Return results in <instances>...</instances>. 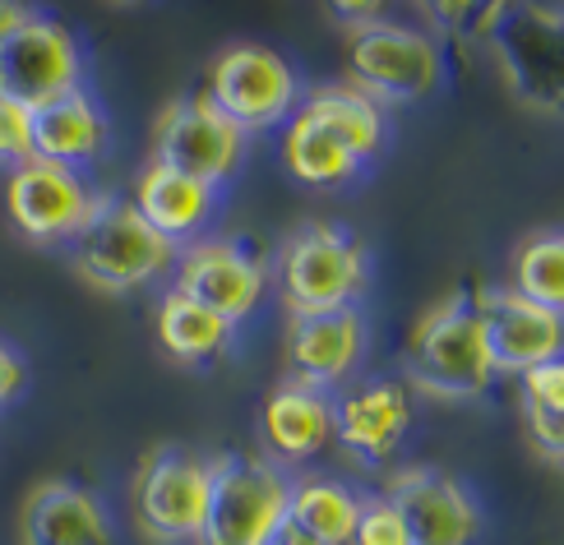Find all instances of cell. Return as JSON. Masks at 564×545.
I'll return each instance as SVG.
<instances>
[{
  "label": "cell",
  "instance_id": "28",
  "mask_svg": "<svg viewBox=\"0 0 564 545\" xmlns=\"http://www.w3.org/2000/svg\"><path fill=\"white\" fill-rule=\"evenodd\" d=\"M33 157V111L0 98V167H23Z\"/></svg>",
  "mask_w": 564,
  "mask_h": 545
},
{
  "label": "cell",
  "instance_id": "11",
  "mask_svg": "<svg viewBox=\"0 0 564 545\" xmlns=\"http://www.w3.org/2000/svg\"><path fill=\"white\" fill-rule=\"evenodd\" d=\"M84 84V52L61 19L33 14L0 42V98L19 107H42Z\"/></svg>",
  "mask_w": 564,
  "mask_h": 545
},
{
  "label": "cell",
  "instance_id": "21",
  "mask_svg": "<svg viewBox=\"0 0 564 545\" xmlns=\"http://www.w3.org/2000/svg\"><path fill=\"white\" fill-rule=\"evenodd\" d=\"M282 167H288L292 181L311 185V189H334L347 185L351 176H361V162L343 139L319 126L315 116H305L296 107V116L282 126Z\"/></svg>",
  "mask_w": 564,
  "mask_h": 545
},
{
  "label": "cell",
  "instance_id": "12",
  "mask_svg": "<svg viewBox=\"0 0 564 545\" xmlns=\"http://www.w3.org/2000/svg\"><path fill=\"white\" fill-rule=\"evenodd\" d=\"M384 500L403 523L408 545H477L486 517L473 490L440 467H403L389 477Z\"/></svg>",
  "mask_w": 564,
  "mask_h": 545
},
{
  "label": "cell",
  "instance_id": "2",
  "mask_svg": "<svg viewBox=\"0 0 564 545\" xmlns=\"http://www.w3.org/2000/svg\"><path fill=\"white\" fill-rule=\"evenodd\" d=\"M273 282L288 315H324L357 305L370 287V250L351 227L305 222L273 254Z\"/></svg>",
  "mask_w": 564,
  "mask_h": 545
},
{
  "label": "cell",
  "instance_id": "10",
  "mask_svg": "<svg viewBox=\"0 0 564 545\" xmlns=\"http://www.w3.org/2000/svg\"><path fill=\"white\" fill-rule=\"evenodd\" d=\"M241 153H246V134L231 126L227 116H218L204 92L172 98L153 126V162L158 167L204 181L214 189L241 167Z\"/></svg>",
  "mask_w": 564,
  "mask_h": 545
},
{
  "label": "cell",
  "instance_id": "30",
  "mask_svg": "<svg viewBox=\"0 0 564 545\" xmlns=\"http://www.w3.org/2000/svg\"><path fill=\"white\" fill-rule=\"evenodd\" d=\"M19 393H23V361H19V351L0 342V407H10Z\"/></svg>",
  "mask_w": 564,
  "mask_h": 545
},
{
  "label": "cell",
  "instance_id": "15",
  "mask_svg": "<svg viewBox=\"0 0 564 545\" xmlns=\"http://www.w3.org/2000/svg\"><path fill=\"white\" fill-rule=\"evenodd\" d=\"M288 384L328 393L361 366L366 357V319L357 305L347 310H324V315H296L288 324Z\"/></svg>",
  "mask_w": 564,
  "mask_h": 545
},
{
  "label": "cell",
  "instance_id": "32",
  "mask_svg": "<svg viewBox=\"0 0 564 545\" xmlns=\"http://www.w3.org/2000/svg\"><path fill=\"white\" fill-rule=\"evenodd\" d=\"M23 19H29V6H10V0H0V42H6Z\"/></svg>",
  "mask_w": 564,
  "mask_h": 545
},
{
  "label": "cell",
  "instance_id": "8",
  "mask_svg": "<svg viewBox=\"0 0 564 545\" xmlns=\"http://www.w3.org/2000/svg\"><path fill=\"white\" fill-rule=\"evenodd\" d=\"M172 292L191 296L223 324H246L264 305L269 259L246 236H208V241L181 246L172 269Z\"/></svg>",
  "mask_w": 564,
  "mask_h": 545
},
{
  "label": "cell",
  "instance_id": "3",
  "mask_svg": "<svg viewBox=\"0 0 564 545\" xmlns=\"http://www.w3.org/2000/svg\"><path fill=\"white\" fill-rule=\"evenodd\" d=\"M181 246H172L167 236H158L144 218L134 212L130 199L102 195L93 218L84 222V231L69 241V259H75V273L98 292H134L149 287L162 273L176 269Z\"/></svg>",
  "mask_w": 564,
  "mask_h": 545
},
{
  "label": "cell",
  "instance_id": "7",
  "mask_svg": "<svg viewBox=\"0 0 564 545\" xmlns=\"http://www.w3.org/2000/svg\"><path fill=\"white\" fill-rule=\"evenodd\" d=\"M505 84L532 111H560L564 98V10L560 6H500L486 33Z\"/></svg>",
  "mask_w": 564,
  "mask_h": 545
},
{
  "label": "cell",
  "instance_id": "9",
  "mask_svg": "<svg viewBox=\"0 0 564 545\" xmlns=\"http://www.w3.org/2000/svg\"><path fill=\"white\" fill-rule=\"evenodd\" d=\"M208 509V458L185 448H162L144 458L130 486L134 527L153 545H191Z\"/></svg>",
  "mask_w": 564,
  "mask_h": 545
},
{
  "label": "cell",
  "instance_id": "27",
  "mask_svg": "<svg viewBox=\"0 0 564 545\" xmlns=\"http://www.w3.org/2000/svg\"><path fill=\"white\" fill-rule=\"evenodd\" d=\"M347 545H408L403 523H398V513L384 494H361V517Z\"/></svg>",
  "mask_w": 564,
  "mask_h": 545
},
{
  "label": "cell",
  "instance_id": "19",
  "mask_svg": "<svg viewBox=\"0 0 564 545\" xmlns=\"http://www.w3.org/2000/svg\"><path fill=\"white\" fill-rule=\"evenodd\" d=\"M130 204L158 236H167L172 246H185V241H195V236L208 227V218L218 212V189L149 162L144 176L134 181Z\"/></svg>",
  "mask_w": 564,
  "mask_h": 545
},
{
  "label": "cell",
  "instance_id": "18",
  "mask_svg": "<svg viewBox=\"0 0 564 545\" xmlns=\"http://www.w3.org/2000/svg\"><path fill=\"white\" fill-rule=\"evenodd\" d=\"M102 149H107V116L84 84L33 107V157L37 162L84 172L88 162L102 157Z\"/></svg>",
  "mask_w": 564,
  "mask_h": 545
},
{
  "label": "cell",
  "instance_id": "13",
  "mask_svg": "<svg viewBox=\"0 0 564 545\" xmlns=\"http://www.w3.org/2000/svg\"><path fill=\"white\" fill-rule=\"evenodd\" d=\"M98 199L102 195H93L84 172H69V167L37 162V157L14 167L10 189H6L14 227L37 246L75 241V236L84 231V222L93 218V208H98Z\"/></svg>",
  "mask_w": 564,
  "mask_h": 545
},
{
  "label": "cell",
  "instance_id": "17",
  "mask_svg": "<svg viewBox=\"0 0 564 545\" xmlns=\"http://www.w3.org/2000/svg\"><path fill=\"white\" fill-rule=\"evenodd\" d=\"M23 545H111V513L75 481H42L19 513Z\"/></svg>",
  "mask_w": 564,
  "mask_h": 545
},
{
  "label": "cell",
  "instance_id": "24",
  "mask_svg": "<svg viewBox=\"0 0 564 545\" xmlns=\"http://www.w3.org/2000/svg\"><path fill=\"white\" fill-rule=\"evenodd\" d=\"M301 111L334 130L343 144L357 153L361 167L380 157V149H384V107H375L361 88H351L343 79L338 84H319L311 98L301 102Z\"/></svg>",
  "mask_w": 564,
  "mask_h": 545
},
{
  "label": "cell",
  "instance_id": "4",
  "mask_svg": "<svg viewBox=\"0 0 564 545\" xmlns=\"http://www.w3.org/2000/svg\"><path fill=\"white\" fill-rule=\"evenodd\" d=\"M282 517H288V477L269 458H208V509L195 545H269Z\"/></svg>",
  "mask_w": 564,
  "mask_h": 545
},
{
  "label": "cell",
  "instance_id": "25",
  "mask_svg": "<svg viewBox=\"0 0 564 545\" xmlns=\"http://www.w3.org/2000/svg\"><path fill=\"white\" fill-rule=\"evenodd\" d=\"M509 292L564 315V236L560 231H532L519 246Z\"/></svg>",
  "mask_w": 564,
  "mask_h": 545
},
{
  "label": "cell",
  "instance_id": "26",
  "mask_svg": "<svg viewBox=\"0 0 564 545\" xmlns=\"http://www.w3.org/2000/svg\"><path fill=\"white\" fill-rule=\"evenodd\" d=\"M519 379H523V421L536 454L546 462H560L564 458V366L546 361Z\"/></svg>",
  "mask_w": 564,
  "mask_h": 545
},
{
  "label": "cell",
  "instance_id": "22",
  "mask_svg": "<svg viewBox=\"0 0 564 545\" xmlns=\"http://www.w3.org/2000/svg\"><path fill=\"white\" fill-rule=\"evenodd\" d=\"M231 338H237V328L223 324L218 315H208L204 305H195L191 296H181L172 287L162 292V301H158V342L172 361L208 366V361L227 357Z\"/></svg>",
  "mask_w": 564,
  "mask_h": 545
},
{
  "label": "cell",
  "instance_id": "6",
  "mask_svg": "<svg viewBox=\"0 0 564 545\" xmlns=\"http://www.w3.org/2000/svg\"><path fill=\"white\" fill-rule=\"evenodd\" d=\"M204 98L241 134H264L288 126L301 107V79L292 61L264 42H237L214 61Z\"/></svg>",
  "mask_w": 564,
  "mask_h": 545
},
{
  "label": "cell",
  "instance_id": "20",
  "mask_svg": "<svg viewBox=\"0 0 564 545\" xmlns=\"http://www.w3.org/2000/svg\"><path fill=\"white\" fill-rule=\"evenodd\" d=\"M260 430L269 454L282 462H311L334 444V397L301 389V384H282L269 393Z\"/></svg>",
  "mask_w": 564,
  "mask_h": 545
},
{
  "label": "cell",
  "instance_id": "5",
  "mask_svg": "<svg viewBox=\"0 0 564 545\" xmlns=\"http://www.w3.org/2000/svg\"><path fill=\"white\" fill-rule=\"evenodd\" d=\"M351 88H361L375 107H412L426 102L444 79V52L426 29L408 23H370L347 37Z\"/></svg>",
  "mask_w": 564,
  "mask_h": 545
},
{
  "label": "cell",
  "instance_id": "31",
  "mask_svg": "<svg viewBox=\"0 0 564 545\" xmlns=\"http://www.w3.org/2000/svg\"><path fill=\"white\" fill-rule=\"evenodd\" d=\"M269 545H319V541H315V536H305L296 523H288V517H282L278 532L269 536Z\"/></svg>",
  "mask_w": 564,
  "mask_h": 545
},
{
  "label": "cell",
  "instance_id": "1",
  "mask_svg": "<svg viewBox=\"0 0 564 545\" xmlns=\"http://www.w3.org/2000/svg\"><path fill=\"white\" fill-rule=\"evenodd\" d=\"M490 379H496V366H490L477 292H454L435 301L412 328L408 393L435 402H473L490 389Z\"/></svg>",
  "mask_w": 564,
  "mask_h": 545
},
{
  "label": "cell",
  "instance_id": "23",
  "mask_svg": "<svg viewBox=\"0 0 564 545\" xmlns=\"http://www.w3.org/2000/svg\"><path fill=\"white\" fill-rule=\"evenodd\" d=\"M361 517V494L334 477L288 481V523H296L319 545H347Z\"/></svg>",
  "mask_w": 564,
  "mask_h": 545
},
{
  "label": "cell",
  "instance_id": "14",
  "mask_svg": "<svg viewBox=\"0 0 564 545\" xmlns=\"http://www.w3.org/2000/svg\"><path fill=\"white\" fill-rule=\"evenodd\" d=\"M477 305H481V328H486V347H490L496 374L500 370L528 374L546 361H560V347H564V315L560 310L523 301L509 287L477 292Z\"/></svg>",
  "mask_w": 564,
  "mask_h": 545
},
{
  "label": "cell",
  "instance_id": "29",
  "mask_svg": "<svg viewBox=\"0 0 564 545\" xmlns=\"http://www.w3.org/2000/svg\"><path fill=\"white\" fill-rule=\"evenodd\" d=\"M328 19L343 23V33H361L370 29V23H380L384 19V6H328Z\"/></svg>",
  "mask_w": 564,
  "mask_h": 545
},
{
  "label": "cell",
  "instance_id": "16",
  "mask_svg": "<svg viewBox=\"0 0 564 545\" xmlns=\"http://www.w3.org/2000/svg\"><path fill=\"white\" fill-rule=\"evenodd\" d=\"M412 430V393L398 379H370L334 397V439L361 462L380 467Z\"/></svg>",
  "mask_w": 564,
  "mask_h": 545
}]
</instances>
